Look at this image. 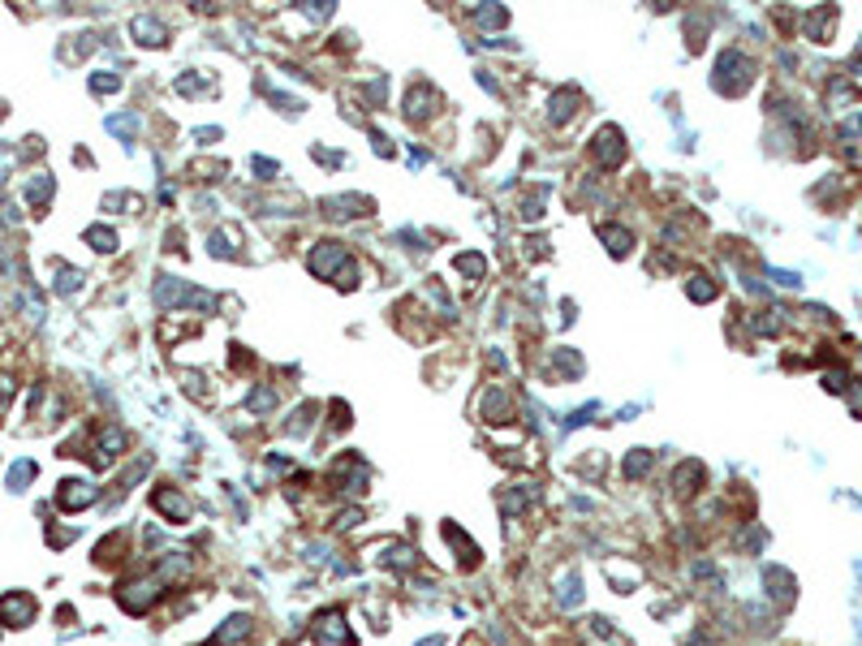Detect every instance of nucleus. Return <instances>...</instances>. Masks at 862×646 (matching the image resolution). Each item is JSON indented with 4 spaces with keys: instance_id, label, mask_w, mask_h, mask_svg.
<instances>
[{
    "instance_id": "obj_1",
    "label": "nucleus",
    "mask_w": 862,
    "mask_h": 646,
    "mask_svg": "<svg viewBox=\"0 0 862 646\" xmlns=\"http://www.w3.org/2000/svg\"><path fill=\"white\" fill-rule=\"evenodd\" d=\"M341 259H345V254L336 250V242H324L315 254H310V271H315V276H328V271H336Z\"/></svg>"
},
{
    "instance_id": "obj_2",
    "label": "nucleus",
    "mask_w": 862,
    "mask_h": 646,
    "mask_svg": "<svg viewBox=\"0 0 862 646\" xmlns=\"http://www.w3.org/2000/svg\"><path fill=\"white\" fill-rule=\"evenodd\" d=\"M595 151H600V160H608V164H621V155H626V147H621V134H616V129H600V138H595Z\"/></svg>"
},
{
    "instance_id": "obj_3",
    "label": "nucleus",
    "mask_w": 862,
    "mask_h": 646,
    "mask_svg": "<svg viewBox=\"0 0 862 646\" xmlns=\"http://www.w3.org/2000/svg\"><path fill=\"white\" fill-rule=\"evenodd\" d=\"M30 612H34V603H30V599H18V595L0 603V616H5V621H9V616H18V621H30Z\"/></svg>"
},
{
    "instance_id": "obj_4",
    "label": "nucleus",
    "mask_w": 862,
    "mask_h": 646,
    "mask_svg": "<svg viewBox=\"0 0 862 646\" xmlns=\"http://www.w3.org/2000/svg\"><path fill=\"white\" fill-rule=\"evenodd\" d=\"M65 487H69V491H61V504H65V508H78V504H87V500L95 496V491H87V483H65Z\"/></svg>"
},
{
    "instance_id": "obj_5",
    "label": "nucleus",
    "mask_w": 862,
    "mask_h": 646,
    "mask_svg": "<svg viewBox=\"0 0 862 646\" xmlns=\"http://www.w3.org/2000/svg\"><path fill=\"white\" fill-rule=\"evenodd\" d=\"M134 30H138V35H147L143 44H164V26H156L151 18H138V22H134Z\"/></svg>"
},
{
    "instance_id": "obj_6",
    "label": "nucleus",
    "mask_w": 862,
    "mask_h": 646,
    "mask_svg": "<svg viewBox=\"0 0 862 646\" xmlns=\"http://www.w3.org/2000/svg\"><path fill=\"white\" fill-rule=\"evenodd\" d=\"M87 242H99V250H117V237H113L108 228H91Z\"/></svg>"
},
{
    "instance_id": "obj_7",
    "label": "nucleus",
    "mask_w": 862,
    "mask_h": 646,
    "mask_svg": "<svg viewBox=\"0 0 862 646\" xmlns=\"http://www.w3.org/2000/svg\"><path fill=\"white\" fill-rule=\"evenodd\" d=\"M457 267H462V271H470V276H478V271H483V259H478V254H462V259H457Z\"/></svg>"
},
{
    "instance_id": "obj_8",
    "label": "nucleus",
    "mask_w": 862,
    "mask_h": 646,
    "mask_svg": "<svg viewBox=\"0 0 862 646\" xmlns=\"http://www.w3.org/2000/svg\"><path fill=\"white\" fill-rule=\"evenodd\" d=\"M474 18H478V22H505V13H500V9H478Z\"/></svg>"
}]
</instances>
